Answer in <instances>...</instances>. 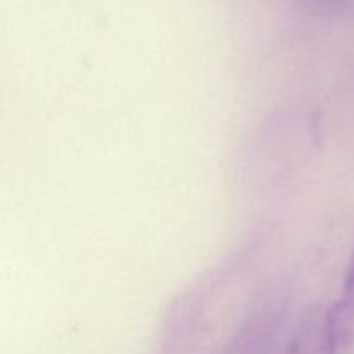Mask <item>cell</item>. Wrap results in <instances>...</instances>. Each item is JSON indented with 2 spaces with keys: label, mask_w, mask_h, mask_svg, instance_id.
Masks as SVG:
<instances>
[{
  "label": "cell",
  "mask_w": 354,
  "mask_h": 354,
  "mask_svg": "<svg viewBox=\"0 0 354 354\" xmlns=\"http://www.w3.org/2000/svg\"><path fill=\"white\" fill-rule=\"evenodd\" d=\"M313 2L322 3V6H332V3H337L339 0H313Z\"/></svg>",
  "instance_id": "3957f363"
},
{
  "label": "cell",
  "mask_w": 354,
  "mask_h": 354,
  "mask_svg": "<svg viewBox=\"0 0 354 354\" xmlns=\"http://www.w3.org/2000/svg\"><path fill=\"white\" fill-rule=\"evenodd\" d=\"M328 328L335 353L354 351V251L346 270L341 294L337 301L328 306Z\"/></svg>",
  "instance_id": "6da1fadb"
},
{
  "label": "cell",
  "mask_w": 354,
  "mask_h": 354,
  "mask_svg": "<svg viewBox=\"0 0 354 354\" xmlns=\"http://www.w3.org/2000/svg\"><path fill=\"white\" fill-rule=\"evenodd\" d=\"M286 354H337L328 328V308L315 306L297 325Z\"/></svg>",
  "instance_id": "7a4b0ae2"
}]
</instances>
